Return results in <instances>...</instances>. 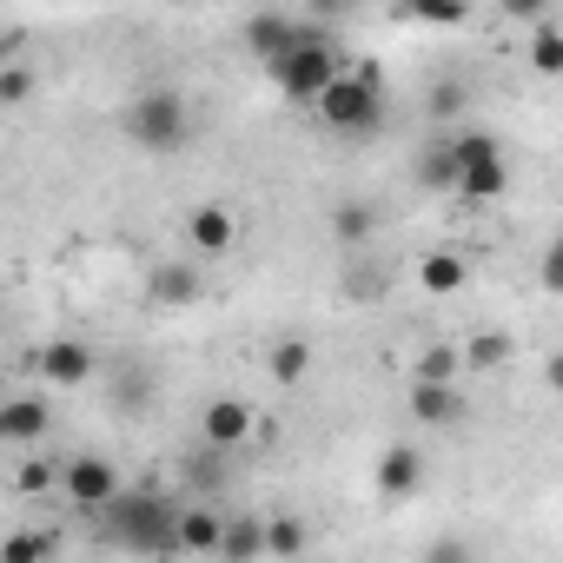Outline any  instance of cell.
Segmentation results:
<instances>
[{"label": "cell", "instance_id": "obj_1", "mask_svg": "<svg viewBox=\"0 0 563 563\" xmlns=\"http://www.w3.org/2000/svg\"><path fill=\"white\" fill-rule=\"evenodd\" d=\"M120 140L140 146V153H186L192 140V107L179 87H140L126 107H120Z\"/></svg>", "mask_w": 563, "mask_h": 563}, {"label": "cell", "instance_id": "obj_2", "mask_svg": "<svg viewBox=\"0 0 563 563\" xmlns=\"http://www.w3.org/2000/svg\"><path fill=\"white\" fill-rule=\"evenodd\" d=\"M312 113H319L325 133H372L378 113H385V74H378L372 60H365V67H345V74L312 100Z\"/></svg>", "mask_w": 563, "mask_h": 563}, {"label": "cell", "instance_id": "obj_3", "mask_svg": "<svg viewBox=\"0 0 563 563\" xmlns=\"http://www.w3.org/2000/svg\"><path fill=\"white\" fill-rule=\"evenodd\" d=\"M100 517H107V537L126 550H179V510L159 490H120Z\"/></svg>", "mask_w": 563, "mask_h": 563}, {"label": "cell", "instance_id": "obj_4", "mask_svg": "<svg viewBox=\"0 0 563 563\" xmlns=\"http://www.w3.org/2000/svg\"><path fill=\"white\" fill-rule=\"evenodd\" d=\"M272 80H278V93H286V100H299V107H312L345 67H339V54H332V41H325V27H306V41L286 54V60H272L265 67Z\"/></svg>", "mask_w": 563, "mask_h": 563}, {"label": "cell", "instance_id": "obj_5", "mask_svg": "<svg viewBox=\"0 0 563 563\" xmlns=\"http://www.w3.org/2000/svg\"><path fill=\"white\" fill-rule=\"evenodd\" d=\"M451 146H457V199L490 206L510 192V166H504V146L490 133H457Z\"/></svg>", "mask_w": 563, "mask_h": 563}, {"label": "cell", "instance_id": "obj_6", "mask_svg": "<svg viewBox=\"0 0 563 563\" xmlns=\"http://www.w3.org/2000/svg\"><path fill=\"white\" fill-rule=\"evenodd\" d=\"M60 497H67L74 510L100 517V510L120 497V471H113V457H93V451L67 457V464H60Z\"/></svg>", "mask_w": 563, "mask_h": 563}, {"label": "cell", "instance_id": "obj_7", "mask_svg": "<svg viewBox=\"0 0 563 563\" xmlns=\"http://www.w3.org/2000/svg\"><path fill=\"white\" fill-rule=\"evenodd\" d=\"M41 438H54V398H41V391H21V398H8L0 405V444H41Z\"/></svg>", "mask_w": 563, "mask_h": 563}, {"label": "cell", "instance_id": "obj_8", "mask_svg": "<svg viewBox=\"0 0 563 563\" xmlns=\"http://www.w3.org/2000/svg\"><path fill=\"white\" fill-rule=\"evenodd\" d=\"M93 372H100V352L80 345V339H54V345L41 352V378H47L54 391H80Z\"/></svg>", "mask_w": 563, "mask_h": 563}, {"label": "cell", "instance_id": "obj_9", "mask_svg": "<svg viewBox=\"0 0 563 563\" xmlns=\"http://www.w3.org/2000/svg\"><path fill=\"white\" fill-rule=\"evenodd\" d=\"M199 438H206L212 451H239L245 438H258V418H252L245 398H212L206 418H199Z\"/></svg>", "mask_w": 563, "mask_h": 563}, {"label": "cell", "instance_id": "obj_10", "mask_svg": "<svg viewBox=\"0 0 563 563\" xmlns=\"http://www.w3.org/2000/svg\"><path fill=\"white\" fill-rule=\"evenodd\" d=\"M372 484H378V497H385V504L418 497V490H424V451H418V444H391V451L378 457Z\"/></svg>", "mask_w": 563, "mask_h": 563}, {"label": "cell", "instance_id": "obj_11", "mask_svg": "<svg viewBox=\"0 0 563 563\" xmlns=\"http://www.w3.org/2000/svg\"><path fill=\"white\" fill-rule=\"evenodd\" d=\"M306 41V27L299 21H286V14H272V8H252V27H245V47H252V60H286L292 47Z\"/></svg>", "mask_w": 563, "mask_h": 563}, {"label": "cell", "instance_id": "obj_12", "mask_svg": "<svg viewBox=\"0 0 563 563\" xmlns=\"http://www.w3.org/2000/svg\"><path fill=\"white\" fill-rule=\"evenodd\" d=\"M186 245H192L199 258H225V252L239 245V219H232L225 206H199V212L186 219Z\"/></svg>", "mask_w": 563, "mask_h": 563}, {"label": "cell", "instance_id": "obj_13", "mask_svg": "<svg viewBox=\"0 0 563 563\" xmlns=\"http://www.w3.org/2000/svg\"><path fill=\"white\" fill-rule=\"evenodd\" d=\"M219 543H225V510L186 504V510H179V550H186V556H219Z\"/></svg>", "mask_w": 563, "mask_h": 563}, {"label": "cell", "instance_id": "obj_14", "mask_svg": "<svg viewBox=\"0 0 563 563\" xmlns=\"http://www.w3.org/2000/svg\"><path fill=\"white\" fill-rule=\"evenodd\" d=\"M146 292H153L159 306H192V299H199V265H186V258H166V265H153Z\"/></svg>", "mask_w": 563, "mask_h": 563}, {"label": "cell", "instance_id": "obj_15", "mask_svg": "<svg viewBox=\"0 0 563 563\" xmlns=\"http://www.w3.org/2000/svg\"><path fill=\"white\" fill-rule=\"evenodd\" d=\"M464 278H471V265H464L457 252H424V258H418V286H424V299L464 292Z\"/></svg>", "mask_w": 563, "mask_h": 563}, {"label": "cell", "instance_id": "obj_16", "mask_svg": "<svg viewBox=\"0 0 563 563\" xmlns=\"http://www.w3.org/2000/svg\"><path fill=\"white\" fill-rule=\"evenodd\" d=\"M312 365H319V352H312L306 339H278V345L265 352L272 385H306V378H312Z\"/></svg>", "mask_w": 563, "mask_h": 563}, {"label": "cell", "instance_id": "obj_17", "mask_svg": "<svg viewBox=\"0 0 563 563\" xmlns=\"http://www.w3.org/2000/svg\"><path fill=\"white\" fill-rule=\"evenodd\" d=\"M457 411H464V405H457V391H451L444 378H418V385H411V418H418V424H457Z\"/></svg>", "mask_w": 563, "mask_h": 563}, {"label": "cell", "instance_id": "obj_18", "mask_svg": "<svg viewBox=\"0 0 563 563\" xmlns=\"http://www.w3.org/2000/svg\"><path fill=\"white\" fill-rule=\"evenodd\" d=\"M530 74L563 80V27H550V21H537V27H530Z\"/></svg>", "mask_w": 563, "mask_h": 563}, {"label": "cell", "instance_id": "obj_19", "mask_svg": "<svg viewBox=\"0 0 563 563\" xmlns=\"http://www.w3.org/2000/svg\"><path fill=\"white\" fill-rule=\"evenodd\" d=\"M332 232H339V245H365V239L378 232V212H372L365 199H345V206L332 212Z\"/></svg>", "mask_w": 563, "mask_h": 563}, {"label": "cell", "instance_id": "obj_20", "mask_svg": "<svg viewBox=\"0 0 563 563\" xmlns=\"http://www.w3.org/2000/svg\"><path fill=\"white\" fill-rule=\"evenodd\" d=\"M306 543H312V537H306L299 517H272V523H265V556H299Z\"/></svg>", "mask_w": 563, "mask_h": 563}, {"label": "cell", "instance_id": "obj_21", "mask_svg": "<svg viewBox=\"0 0 563 563\" xmlns=\"http://www.w3.org/2000/svg\"><path fill=\"white\" fill-rule=\"evenodd\" d=\"M54 550H60V537H54V530H34V537H8L0 563H41V556H54Z\"/></svg>", "mask_w": 563, "mask_h": 563}, {"label": "cell", "instance_id": "obj_22", "mask_svg": "<svg viewBox=\"0 0 563 563\" xmlns=\"http://www.w3.org/2000/svg\"><path fill=\"white\" fill-rule=\"evenodd\" d=\"M219 556H265V523H225V543H219Z\"/></svg>", "mask_w": 563, "mask_h": 563}, {"label": "cell", "instance_id": "obj_23", "mask_svg": "<svg viewBox=\"0 0 563 563\" xmlns=\"http://www.w3.org/2000/svg\"><path fill=\"white\" fill-rule=\"evenodd\" d=\"M418 179H424V186H444V192H457V146L444 140V146H438V153L418 166Z\"/></svg>", "mask_w": 563, "mask_h": 563}, {"label": "cell", "instance_id": "obj_24", "mask_svg": "<svg viewBox=\"0 0 563 563\" xmlns=\"http://www.w3.org/2000/svg\"><path fill=\"white\" fill-rule=\"evenodd\" d=\"M510 352H517V345H510L504 332H477L464 358H471V365H484V372H497V365H510Z\"/></svg>", "mask_w": 563, "mask_h": 563}, {"label": "cell", "instance_id": "obj_25", "mask_svg": "<svg viewBox=\"0 0 563 563\" xmlns=\"http://www.w3.org/2000/svg\"><path fill=\"white\" fill-rule=\"evenodd\" d=\"M54 484H60V471H54L47 457H27V464L14 471V490H21V497H41V490H54Z\"/></svg>", "mask_w": 563, "mask_h": 563}, {"label": "cell", "instance_id": "obj_26", "mask_svg": "<svg viewBox=\"0 0 563 563\" xmlns=\"http://www.w3.org/2000/svg\"><path fill=\"white\" fill-rule=\"evenodd\" d=\"M0 100H8V107H27V100H34V67H21V60L0 67Z\"/></svg>", "mask_w": 563, "mask_h": 563}, {"label": "cell", "instance_id": "obj_27", "mask_svg": "<svg viewBox=\"0 0 563 563\" xmlns=\"http://www.w3.org/2000/svg\"><path fill=\"white\" fill-rule=\"evenodd\" d=\"M411 14L431 21V27H457V21L471 14V0H411Z\"/></svg>", "mask_w": 563, "mask_h": 563}, {"label": "cell", "instance_id": "obj_28", "mask_svg": "<svg viewBox=\"0 0 563 563\" xmlns=\"http://www.w3.org/2000/svg\"><path fill=\"white\" fill-rule=\"evenodd\" d=\"M418 378H444V385H451V378H457V352H451V345H424V352H418Z\"/></svg>", "mask_w": 563, "mask_h": 563}, {"label": "cell", "instance_id": "obj_29", "mask_svg": "<svg viewBox=\"0 0 563 563\" xmlns=\"http://www.w3.org/2000/svg\"><path fill=\"white\" fill-rule=\"evenodd\" d=\"M537 286H543L550 299H563V239H550V245H543V265H537Z\"/></svg>", "mask_w": 563, "mask_h": 563}, {"label": "cell", "instance_id": "obj_30", "mask_svg": "<svg viewBox=\"0 0 563 563\" xmlns=\"http://www.w3.org/2000/svg\"><path fill=\"white\" fill-rule=\"evenodd\" d=\"M497 8H504V14H510L517 27H537V21L550 14V0H497Z\"/></svg>", "mask_w": 563, "mask_h": 563}, {"label": "cell", "instance_id": "obj_31", "mask_svg": "<svg viewBox=\"0 0 563 563\" xmlns=\"http://www.w3.org/2000/svg\"><path fill=\"white\" fill-rule=\"evenodd\" d=\"M306 8H312V14H319V27H332V21H339V14H345V8H352V0H306Z\"/></svg>", "mask_w": 563, "mask_h": 563}, {"label": "cell", "instance_id": "obj_32", "mask_svg": "<svg viewBox=\"0 0 563 563\" xmlns=\"http://www.w3.org/2000/svg\"><path fill=\"white\" fill-rule=\"evenodd\" d=\"M543 378H550V391H563V352H550V358H543Z\"/></svg>", "mask_w": 563, "mask_h": 563}, {"label": "cell", "instance_id": "obj_33", "mask_svg": "<svg viewBox=\"0 0 563 563\" xmlns=\"http://www.w3.org/2000/svg\"><path fill=\"white\" fill-rule=\"evenodd\" d=\"M245 8H272V0H245Z\"/></svg>", "mask_w": 563, "mask_h": 563}, {"label": "cell", "instance_id": "obj_34", "mask_svg": "<svg viewBox=\"0 0 563 563\" xmlns=\"http://www.w3.org/2000/svg\"><path fill=\"white\" fill-rule=\"evenodd\" d=\"M166 8H179V0H166Z\"/></svg>", "mask_w": 563, "mask_h": 563}, {"label": "cell", "instance_id": "obj_35", "mask_svg": "<svg viewBox=\"0 0 563 563\" xmlns=\"http://www.w3.org/2000/svg\"><path fill=\"white\" fill-rule=\"evenodd\" d=\"M405 8H411V0H405Z\"/></svg>", "mask_w": 563, "mask_h": 563}]
</instances>
